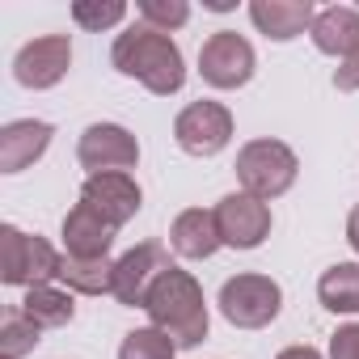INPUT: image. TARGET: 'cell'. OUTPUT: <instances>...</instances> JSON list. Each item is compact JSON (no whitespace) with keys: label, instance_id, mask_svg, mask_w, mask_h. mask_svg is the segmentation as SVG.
Segmentation results:
<instances>
[{"label":"cell","instance_id":"cell-6","mask_svg":"<svg viewBox=\"0 0 359 359\" xmlns=\"http://www.w3.org/2000/svg\"><path fill=\"white\" fill-rule=\"evenodd\" d=\"M254 47L237 30H216L199 51V72L212 89H241L254 76Z\"/></svg>","mask_w":359,"mask_h":359},{"label":"cell","instance_id":"cell-28","mask_svg":"<svg viewBox=\"0 0 359 359\" xmlns=\"http://www.w3.org/2000/svg\"><path fill=\"white\" fill-rule=\"evenodd\" d=\"M346 241H351V250L359 254V208L351 212V220H346Z\"/></svg>","mask_w":359,"mask_h":359},{"label":"cell","instance_id":"cell-5","mask_svg":"<svg viewBox=\"0 0 359 359\" xmlns=\"http://www.w3.org/2000/svg\"><path fill=\"white\" fill-rule=\"evenodd\" d=\"M279 309H283V292L266 275H237L220 287V313L237 330H262L279 317Z\"/></svg>","mask_w":359,"mask_h":359},{"label":"cell","instance_id":"cell-9","mask_svg":"<svg viewBox=\"0 0 359 359\" xmlns=\"http://www.w3.org/2000/svg\"><path fill=\"white\" fill-rule=\"evenodd\" d=\"M169 271V254H165V245L161 241H144V245H135V250H127L118 262H114V300L118 304H140L144 309V300H148V292H152V283L161 279Z\"/></svg>","mask_w":359,"mask_h":359},{"label":"cell","instance_id":"cell-14","mask_svg":"<svg viewBox=\"0 0 359 359\" xmlns=\"http://www.w3.org/2000/svg\"><path fill=\"white\" fill-rule=\"evenodd\" d=\"M114 224L106 216H97L89 203H76L64 216V250L68 258H106V250L114 245Z\"/></svg>","mask_w":359,"mask_h":359},{"label":"cell","instance_id":"cell-4","mask_svg":"<svg viewBox=\"0 0 359 359\" xmlns=\"http://www.w3.org/2000/svg\"><path fill=\"white\" fill-rule=\"evenodd\" d=\"M60 266H64V258L43 237H30V233H22L13 224L0 229V279L9 287L51 283V279H60Z\"/></svg>","mask_w":359,"mask_h":359},{"label":"cell","instance_id":"cell-13","mask_svg":"<svg viewBox=\"0 0 359 359\" xmlns=\"http://www.w3.org/2000/svg\"><path fill=\"white\" fill-rule=\"evenodd\" d=\"M51 135L55 131L43 118H18V123H9L5 131H0V173H22V169H30L47 152Z\"/></svg>","mask_w":359,"mask_h":359},{"label":"cell","instance_id":"cell-11","mask_svg":"<svg viewBox=\"0 0 359 359\" xmlns=\"http://www.w3.org/2000/svg\"><path fill=\"white\" fill-rule=\"evenodd\" d=\"M68 64H72V43H68V34H47V39H34V43H26V47L18 51L13 76H18V85H26V89H51V85L64 81Z\"/></svg>","mask_w":359,"mask_h":359},{"label":"cell","instance_id":"cell-29","mask_svg":"<svg viewBox=\"0 0 359 359\" xmlns=\"http://www.w3.org/2000/svg\"><path fill=\"white\" fill-rule=\"evenodd\" d=\"M208 9H212V13H229V9H233V0H208Z\"/></svg>","mask_w":359,"mask_h":359},{"label":"cell","instance_id":"cell-10","mask_svg":"<svg viewBox=\"0 0 359 359\" xmlns=\"http://www.w3.org/2000/svg\"><path fill=\"white\" fill-rule=\"evenodd\" d=\"M216 224H220V241L233 250H258L271 237V208L254 195H224L216 203Z\"/></svg>","mask_w":359,"mask_h":359},{"label":"cell","instance_id":"cell-25","mask_svg":"<svg viewBox=\"0 0 359 359\" xmlns=\"http://www.w3.org/2000/svg\"><path fill=\"white\" fill-rule=\"evenodd\" d=\"M330 359H359V321L338 325V334L330 338Z\"/></svg>","mask_w":359,"mask_h":359},{"label":"cell","instance_id":"cell-19","mask_svg":"<svg viewBox=\"0 0 359 359\" xmlns=\"http://www.w3.org/2000/svg\"><path fill=\"white\" fill-rule=\"evenodd\" d=\"M60 279L68 283V292L106 296V292H114V262H106V258H68L64 254Z\"/></svg>","mask_w":359,"mask_h":359},{"label":"cell","instance_id":"cell-15","mask_svg":"<svg viewBox=\"0 0 359 359\" xmlns=\"http://www.w3.org/2000/svg\"><path fill=\"white\" fill-rule=\"evenodd\" d=\"M250 18H254V26H258L266 39L287 43V39L313 30L317 9H313V0H254V5H250Z\"/></svg>","mask_w":359,"mask_h":359},{"label":"cell","instance_id":"cell-3","mask_svg":"<svg viewBox=\"0 0 359 359\" xmlns=\"http://www.w3.org/2000/svg\"><path fill=\"white\" fill-rule=\"evenodd\" d=\"M296 173H300V161L279 140H250L237 152V177H241V187H245V195H254L262 203L279 199L283 191H292Z\"/></svg>","mask_w":359,"mask_h":359},{"label":"cell","instance_id":"cell-26","mask_svg":"<svg viewBox=\"0 0 359 359\" xmlns=\"http://www.w3.org/2000/svg\"><path fill=\"white\" fill-rule=\"evenodd\" d=\"M334 89L338 93H355L359 89V55L342 60V68H334Z\"/></svg>","mask_w":359,"mask_h":359},{"label":"cell","instance_id":"cell-17","mask_svg":"<svg viewBox=\"0 0 359 359\" xmlns=\"http://www.w3.org/2000/svg\"><path fill=\"white\" fill-rule=\"evenodd\" d=\"M169 245H173V254H182V258H212L224 245L216 212H203V208L182 212L173 220V229H169Z\"/></svg>","mask_w":359,"mask_h":359},{"label":"cell","instance_id":"cell-8","mask_svg":"<svg viewBox=\"0 0 359 359\" xmlns=\"http://www.w3.org/2000/svg\"><path fill=\"white\" fill-rule=\"evenodd\" d=\"M76 156H81V165H85L89 173H127V169H135V161H140V144H135V135H131L127 127H118V123H93V127H85V135H81Z\"/></svg>","mask_w":359,"mask_h":359},{"label":"cell","instance_id":"cell-24","mask_svg":"<svg viewBox=\"0 0 359 359\" xmlns=\"http://www.w3.org/2000/svg\"><path fill=\"white\" fill-rule=\"evenodd\" d=\"M140 18H144V26L169 34L177 26H187L191 5H187V0H140Z\"/></svg>","mask_w":359,"mask_h":359},{"label":"cell","instance_id":"cell-23","mask_svg":"<svg viewBox=\"0 0 359 359\" xmlns=\"http://www.w3.org/2000/svg\"><path fill=\"white\" fill-rule=\"evenodd\" d=\"M72 18H76L81 30L102 34V30H110V26H118L127 18V5H123V0H76Z\"/></svg>","mask_w":359,"mask_h":359},{"label":"cell","instance_id":"cell-20","mask_svg":"<svg viewBox=\"0 0 359 359\" xmlns=\"http://www.w3.org/2000/svg\"><path fill=\"white\" fill-rule=\"evenodd\" d=\"M317 296L330 313H359V262H338L321 275Z\"/></svg>","mask_w":359,"mask_h":359},{"label":"cell","instance_id":"cell-21","mask_svg":"<svg viewBox=\"0 0 359 359\" xmlns=\"http://www.w3.org/2000/svg\"><path fill=\"white\" fill-rule=\"evenodd\" d=\"M39 334H43V330H39L22 309H9L5 321H0V355H5V359L30 355V351L39 346Z\"/></svg>","mask_w":359,"mask_h":359},{"label":"cell","instance_id":"cell-22","mask_svg":"<svg viewBox=\"0 0 359 359\" xmlns=\"http://www.w3.org/2000/svg\"><path fill=\"white\" fill-rule=\"evenodd\" d=\"M173 355H177V342L165 330H156V325L131 330L123 338V346H118V359H173Z\"/></svg>","mask_w":359,"mask_h":359},{"label":"cell","instance_id":"cell-18","mask_svg":"<svg viewBox=\"0 0 359 359\" xmlns=\"http://www.w3.org/2000/svg\"><path fill=\"white\" fill-rule=\"evenodd\" d=\"M22 313H26L39 330H60V325H68V321H72L76 304H72V296H68V292H60V287H51V283H39V287H30V292H26Z\"/></svg>","mask_w":359,"mask_h":359},{"label":"cell","instance_id":"cell-16","mask_svg":"<svg viewBox=\"0 0 359 359\" xmlns=\"http://www.w3.org/2000/svg\"><path fill=\"white\" fill-rule=\"evenodd\" d=\"M309 34H313L317 51L338 55V60H351V55H359V9H351V5L321 9L313 18V30Z\"/></svg>","mask_w":359,"mask_h":359},{"label":"cell","instance_id":"cell-2","mask_svg":"<svg viewBox=\"0 0 359 359\" xmlns=\"http://www.w3.org/2000/svg\"><path fill=\"white\" fill-rule=\"evenodd\" d=\"M144 313L152 317L156 330H165V334L177 342V351H191V346H199V342L208 338L203 287L195 283V275L177 271V266H169V271L152 283V292H148V300H144Z\"/></svg>","mask_w":359,"mask_h":359},{"label":"cell","instance_id":"cell-7","mask_svg":"<svg viewBox=\"0 0 359 359\" xmlns=\"http://www.w3.org/2000/svg\"><path fill=\"white\" fill-rule=\"evenodd\" d=\"M173 135L191 156H216L233 140V114L220 102H191L173 123Z\"/></svg>","mask_w":359,"mask_h":359},{"label":"cell","instance_id":"cell-1","mask_svg":"<svg viewBox=\"0 0 359 359\" xmlns=\"http://www.w3.org/2000/svg\"><path fill=\"white\" fill-rule=\"evenodd\" d=\"M110 60H114V68L123 76H135L156 97H169V93H177L187 85V68H182V51H177V43L169 34L144 26V22L114 39Z\"/></svg>","mask_w":359,"mask_h":359},{"label":"cell","instance_id":"cell-12","mask_svg":"<svg viewBox=\"0 0 359 359\" xmlns=\"http://www.w3.org/2000/svg\"><path fill=\"white\" fill-rule=\"evenodd\" d=\"M140 187L131 173H89L81 187V203H89L97 216H106L114 229H123L140 212Z\"/></svg>","mask_w":359,"mask_h":359},{"label":"cell","instance_id":"cell-27","mask_svg":"<svg viewBox=\"0 0 359 359\" xmlns=\"http://www.w3.org/2000/svg\"><path fill=\"white\" fill-rule=\"evenodd\" d=\"M279 359H321V351L317 346H287Z\"/></svg>","mask_w":359,"mask_h":359}]
</instances>
